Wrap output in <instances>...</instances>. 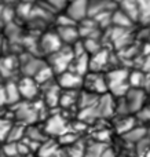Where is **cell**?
<instances>
[{
	"label": "cell",
	"mask_w": 150,
	"mask_h": 157,
	"mask_svg": "<svg viewBox=\"0 0 150 157\" xmlns=\"http://www.w3.org/2000/svg\"><path fill=\"white\" fill-rule=\"evenodd\" d=\"M105 76L107 81V92L112 94L113 97H124L131 88L128 81L129 72L127 69H110L107 73H105Z\"/></svg>",
	"instance_id": "cell-1"
},
{
	"label": "cell",
	"mask_w": 150,
	"mask_h": 157,
	"mask_svg": "<svg viewBox=\"0 0 150 157\" xmlns=\"http://www.w3.org/2000/svg\"><path fill=\"white\" fill-rule=\"evenodd\" d=\"M73 59H74V54L72 47L62 46L58 51L52 52L51 55L47 57V65L54 71L55 75H59L70 68Z\"/></svg>",
	"instance_id": "cell-2"
},
{
	"label": "cell",
	"mask_w": 150,
	"mask_h": 157,
	"mask_svg": "<svg viewBox=\"0 0 150 157\" xmlns=\"http://www.w3.org/2000/svg\"><path fill=\"white\" fill-rule=\"evenodd\" d=\"M14 116H15L18 124L28 127V125L36 124L40 120V112H39V109H36L35 105L29 103L28 101H21L17 103Z\"/></svg>",
	"instance_id": "cell-3"
},
{
	"label": "cell",
	"mask_w": 150,
	"mask_h": 157,
	"mask_svg": "<svg viewBox=\"0 0 150 157\" xmlns=\"http://www.w3.org/2000/svg\"><path fill=\"white\" fill-rule=\"evenodd\" d=\"M46 65H47V61H43L41 58L36 57L32 52L25 54L22 57L19 55V59H18L19 71H22V75L28 77H35Z\"/></svg>",
	"instance_id": "cell-4"
},
{
	"label": "cell",
	"mask_w": 150,
	"mask_h": 157,
	"mask_svg": "<svg viewBox=\"0 0 150 157\" xmlns=\"http://www.w3.org/2000/svg\"><path fill=\"white\" fill-rule=\"evenodd\" d=\"M84 90L96 95H103L107 92V81L106 76L102 72H88L83 78Z\"/></svg>",
	"instance_id": "cell-5"
},
{
	"label": "cell",
	"mask_w": 150,
	"mask_h": 157,
	"mask_svg": "<svg viewBox=\"0 0 150 157\" xmlns=\"http://www.w3.org/2000/svg\"><path fill=\"white\" fill-rule=\"evenodd\" d=\"M124 102L127 105V109H128V113H139L143 108H145L146 103V92L143 88H131L128 90L126 95L123 97Z\"/></svg>",
	"instance_id": "cell-6"
},
{
	"label": "cell",
	"mask_w": 150,
	"mask_h": 157,
	"mask_svg": "<svg viewBox=\"0 0 150 157\" xmlns=\"http://www.w3.org/2000/svg\"><path fill=\"white\" fill-rule=\"evenodd\" d=\"M17 84H18L19 94H21V99H25L28 102H32L33 99H36L41 91L39 83L33 77L22 76V78Z\"/></svg>",
	"instance_id": "cell-7"
},
{
	"label": "cell",
	"mask_w": 150,
	"mask_h": 157,
	"mask_svg": "<svg viewBox=\"0 0 150 157\" xmlns=\"http://www.w3.org/2000/svg\"><path fill=\"white\" fill-rule=\"evenodd\" d=\"M62 41H61L59 36L57 32H46L41 35L40 40H39V51L44 55H51L52 52L58 51L62 47Z\"/></svg>",
	"instance_id": "cell-8"
},
{
	"label": "cell",
	"mask_w": 150,
	"mask_h": 157,
	"mask_svg": "<svg viewBox=\"0 0 150 157\" xmlns=\"http://www.w3.org/2000/svg\"><path fill=\"white\" fill-rule=\"evenodd\" d=\"M44 131L48 136H55L59 138L63 134L68 132V125H66L65 117H62L61 114H52L50 119H47L46 124H44Z\"/></svg>",
	"instance_id": "cell-9"
},
{
	"label": "cell",
	"mask_w": 150,
	"mask_h": 157,
	"mask_svg": "<svg viewBox=\"0 0 150 157\" xmlns=\"http://www.w3.org/2000/svg\"><path fill=\"white\" fill-rule=\"evenodd\" d=\"M83 78L84 76H80L79 73L68 69L58 75L57 83L62 90H79L83 87Z\"/></svg>",
	"instance_id": "cell-10"
},
{
	"label": "cell",
	"mask_w": 150,
	"mask_h": 157,
	"mask_svg": "<svg viewBox=\"0 0 150 157\" xmlns=\"http://www.w3.org/2000/svg\"><path fill=\"white\" fill-rule=\"evenodd\" d=\"M43 92V102L46 103L47 108H55L59 105V98L62 94V88L58 86L57 81L52 80L51 83L40 87Z\"/></svg>",
	"instance_id": "cell-11"
},
{
	"label": "cell",
	"mask_w": 150,
	"mask_h": 157,
	"mask_svg": "<svg viewBox=\"0 0 150 157\" xmlns=\"http://www.w3.org/2000/svg\"><path fill=\"white\" fill-rule=\"evenodd\" d=\"M88 4H90V0H73V2H69L65 13L73 21L81 22L88 17Z\"/></svg>",
	"instance_id": "cell-12"
},
{
	"label": "cell",
	"mask_w": 150,
	"mask_h": 157,
	"mask_svg": "<svg viewBox=\"0 0 150 157\" xmlns=\"http://www.w3.org/2000/svg\"><path fill=\"white\" fill-rule=\"evenodd\" d=\"M57 35L59 36L62 44L66 46H73L76 41H79L80 39V32L77 25H70V26H58L57 28Z\"/></svg>",
	"instance_id": "cell-13"
},
{
	"label": "cell",
	"mask_w": 150,
	"mask_h": 157,
	"mask_svg": "<svg viewBox=\"0 0 150 157\" xmlns=\"http://www.w3.org/2000/svg\"><path fill=\"white\" fill-rule=\"evenodd\" d=\"M109 63V51L102 48L99 52L90 55V72H101Z\"/></svg>",
	"instance_id": "cell-14"
},
{
	"label": "cell",
	"mask_w": 150,
	"mask_h": 157,
	"mask_svg": "<svg viewBox=\"0 0 150 157\" xmlns=\"http://www.w3.org/2000/svg\"><path fill=\"white\" fill-rule=\"evenodd\" d=\"M61 149V145L57 139H52V138H48L46 142L39 146L37 149V156L39 157H54L59 152Z\"/></svg>",
	"instance_id": "cell-15"
},
{
	"label": "cell",
	"mask_w": 150,
	"mask_h": 157,
	"mask_svg": "<svg viewBox=\"0 0 150 157\" xmlns=\"http://www.w3.org/2000/svg\"><path fill=\"white\" fill-rule=\"evenodd\" d=\"M70 71L79 73L80 76H85L90 72V55L88 54H83L80 57H74L73 62L70 65Z\"/></svg>",
	"instance_id": "cell-16"
},
{
	"label": "cell",
	"mask_w": 150,
	"mask_h": 157,
	"mask_svg": "<svg viewBox=\"0 0 150 157\" xmlns=\"http://www.w3.org/2000/svg\"><path fill=\"white\" fill-rule=\"evenodd\" d=\"M79 90H62L59 98V106L63 109H70L77 105Z\"/></svg>",
	"instance_id": "cell-17"
},
{
	"label": "cell",
	"mask_w": 150,
	"mask_h": 157,
	"mask_svg": "<svg viewBox=\"0 0 150 157\" xmlns=\"http://www.w3.org/2000/svg\"><path fill=\"white\" fill-rule=\"evenodd\" d=\"M146 136H148V127H139V125H135L128 132L123 134V139L128 144H138Z\"/></svg>",
	"instance_id": "cell-18"
},
{
	"label": "cell",
	"mask_w": 150,
	"mask_h": 157,
	"mask_svg": "<svg viewBox=\"0 0 150 157\" xmlns=\"http://www.w3.org/2000/svg\"><path fill=\"white\" fill-rule=\"evenodd\" d=\"M120 10L124 11L134 22L139 19V2L138 0H121Z\"/></svg>",
	"instance_id": "cell-19"
},
{
	"label": "cell",
	"mask_w": 150,
	"mask_h": 157,
	"mask_svg": "<svg viewBox=\"0 0 150 157\" xmlns=\"http://www.w3.org/2000/svg\"><path fill=\"white\" fill-rule=\"evenodd\" d=\"M112 24L116 28H123V29H129L134 25V21L127 15L124 11L116 10L112 13Z\"/></svg>",
	"instance_id": "cell-20"
},
{
	"label": "cell",
	"mask_w": 150,
	"mask_h": 157,
	"mask_svg": "<svg viewBox=\"0 0 150 157\" xmlns=\"http://www.w3.org/2000/svg\"><path fill=\"white\" fill-rule=\"evenodd\" d=\"M4 88H6V99H7V103L17 105L18 102H21V94H19V90H18V84L15 81H13V80L7 81Z\"/></svg>",
	"instance_id": "cell-21"
},
{
	"label": "cell",
	"mask_w": 150,
	"mask_h": 157,
	"mask_svg": "<svg viewBox=\"0 0 150 157\" xmlns=\"http://www.w3.org/2000/svg\"><path fill=\"white\" fill-rule=\"evenodd\" d=\"M106 144L99 141H92L85 144V153L84 157H102L105 149H106Z\"/></svg>",
	"instance_id": "cell-22"
},
{
	"label": "cell",
	"mask_w": 150,
	"mask_h": 157,
	"mask_svg": "<svg viewBox=\"0 0 150 157\" xmlns=\"http://www.w3.org/2000/svg\"><path fill=\"white\" fill-rule=\"evenodd\" d=\"M137 119H134V117H129V116H121L120 117V121L116 124V130H117L118 134H126L128 132L131 128H134L135 125H137Z\"/></svg>",
	"instance_id": "cell-23"
},
{
	"label": "cell",
	"mask_w": 150,
	"mask_h": 157,
	"mask_svg": "<svg viewBox=\"0 0 150 157\" xmlns=\"http://www.w3.org/2000/svg\"><path fill=\"white\" fill-rule=\"evenodd\" d=\"M25 130H26L25 125L18 124V123H17V124H13L6 142H21V139L25 138Z\"/></svg>",
	"instance_id": "cell-24"
},
{
	"label": "cell",
	"mask_w": 150,
	"mask_h": 157,
	"mask_svg": "<svg viewBox=\"0 0 150 157\" xmlns=\"http://www.w3.org/2000/svg\"><path fill=\"white\" fill-rule=\"evenodd\" d=\"M146 80H148V78H146V75L143 73V72H141V71L129 72V76H128L129 87H134V88H143Z\"/></svg>",
	"instance_id": "cell-25"
},
{
	"label": "cell",
	"mask_w": 150,
	"mask_h": 157,
	"mask_svg": "<svg viewBox=\"0 0 150 157\" xmlns=\"http://www.w3.org/2000/svg\"><path fill=\"white\" fill-rule=\"evenodd\" d=\"M66 152H68L69 157H84V153H85V144L79 139L76 144L70 145V146L65 147Z\"/></svg>",
	"instance_id": "cell-26"
},
{
	"label": "cell",
	"mask_w": 150,
	"mask_h": 157,
	"mask_svg": "<svg viewBox=\"0 0 150 157\" xmlns=\"http://www.w3.org/2000/svg\"><path fill=\"white\" fill-rule=\"evenodd\" d=\"M0 153L6 157H22L21 153H19L18 142H6L4 146L0 150Z\"/></svg>",
	"instance_id": "cell-27"
},
{
	"label": "cell",
	"mask_w": 150,
	"mask_h": 157,
	"mask_svg": "<svg viewBox=\"0 0 150 157\" xmlns=\"http://www.w3.org/2000/svg\"><path fill=\"white\" fill-rule=\"evenodd\" d=\"M83 43H84L85 52L88 55H94L102 50V44L98 39H83Z\"/></svg>",
	"instance_id": "cell-28"
},
{
	"label": "cell",
	"mask_w": 150,
	"mask_h": 157,
	"mask_svg": "<svg viewBox=\"0 0 150 157\" xmlns=\"http://www.w3.org/2000/svg\"><path fill=\"white\" fill-rule=\"evenodd\" d=\"M46 3L50 6V8L54 13H62L68 7L69 0H46Z\"/></svg>",
	"instance_id": "cell-29"
},
{
	"label": "cell",
	"mask_w": 150,
	"mask_h": 157,
	"mask_svg": "<svg viewBox=\"0 0 150 157\" xmlns=\"http://www.w3.org/2000/svg\"><path fill=\"white\" fill-rule=\"evenodd\" d=\"M139 2V19H150V0H138Z\"/></svg>",
	"instance_id": "cell-30"
},
{
	"label": "cell",
	"mask_w": 150,
	"mask_h": 157,
	"mask_svg": "<svg viewBox=\"0 0 150 157\" xmlns=\"http://www.w3.org/2000/svg\"><path fill=\"white\" fill-rule=\"evenodd\" d=\"M11 127H13V123L10 120L0 119V142L7 141V136H8Z\"/></svg>",
	"instance_id": "cell-31"
},
{
	"label": "cell",
	"mask_w": 150,
	"mask_h": 157,
	"mask_svg": "<svg viewBox=\"0 0 150 157\" xmlns=\"http://www.w3.org/2000/svg\"><path fill=\"white\" fill-rule=\"evenodd\" d=\"M57 25L58 26H70V25H77V22L73 21V19L65 13V14H59V15L57 17Z\"/></svg>",
	"instance_id": "cell-32"
},
{
	"label": "cell",
	"mask_w": 150,
	"mask_h": 157,
	"mask_svg": "<svg viewBox=\"0 0 150 157\" xmlns=\"http://www.w3.org/2000/svg\"><path fill=\"white\" fill-rule=\"evenodd\" d=\"M137 120H142V121L150 124V105L145 106L139 113H137Z\"/></svg>",
	"instance_id": "cell-33"
},
{
	"label": "cell",
	"mask_w": 150,
	"mask_h": 157,
	"mask_svg": "<svg viewBox=\"0 0 150 157\" xmlns=\"http://www.w3.org/2000/svg\"><path fill=\"white\" fill-rule=\"evenodd\" d=\"M7 103V99H6V88L3 84H0V106Z\"/></svg>",
	"instance_id": "cell-34"
},
{
	"label": "cell",
	"mask_w": 150,
	"mask_h": 157,
	"mask_svg": "<svg viewBox=\"0 0 150 157\" xmlns=\"http://www.w3.org/2000/svg\"><path fill=\"white\" fill-rule=\"evenodd\" d=\"M102 157H116V153L113 152L110 147H106L103 152V155H102Z\"/></svg>",
	"instance_id": "cell-35"
},
{
	"label": "cell",
	"mask_w": 150,
	"mask_h": 157,
	"mask_svg": "<svg viewBox=\"0 0 150 157\" xmlns=\"http://www.w3.org/2000/svg\"><path fill=\"white\" fill-rule=\"evenodd\" d=\"M54 157H69V155H68V152H66V149H62V147H61L59 152H58Z\"/></svg>",
	"instance_id": "cell-36"
},
{
	"label": "cell",
	"mask_w": 150,
	"mask_h": 157,
	"mask_svg": "<svg viewBox=\"0 0 150 157\" xmlns=\"http://www.w3.org/2000/svg\"><path fill=\"white\" fill-rule=\"evenodd\" d=\"M3 46H4V41H3V37L0 36V54H2V51H3Z\"/></svg>",
	"instance_id": "cell-37"
},
{
	"label": "cell",
	"mask_w": 150,
	"mask_h": 157,
	"mask_svg": "<svg viewBox=\"0 0 150 157\" xmlns=\"http://www.w3.org/2000/svg\"><path fill=\"white\" fill-rule=\"evenodd\" d=\"M19 2H25V3H29V4H35L37 0H19Z\"/></svg>",
	"instance_id": "cell-38"
},
{
	"label": "cell",
	"mask_w": 150,
	"mask_h": 157,
	"mask_svg": "<svg viewBox=\"0 0 150 157\" xmlns=\"http://www.w3.org/2000/svg\"><path fill=\"white\" fill-rule=\"evenodd\" d=\"M148 138L150 139V125H149V127H148Z\"/></svg>",
	"instance_id": "cell-39"
},
{
	"label": "cell",
	"mask_w": 150,
	"mask_h": 157,
	"mask_svg": "<svg viewBox=\"0 0 150 157\" xmlns=\"http://www.w3.org/2000/svg\"><path fill=\"white\" fill-rule=\"evenodd\" d=\"M7 3H14V2H18V0H6Z\"/></svg>",
	"instance_id": "cell-40"
},
{
	"label": "cell",
	"mask_w": 150,
	"mask_h": 157,
	"mask_svg": "<svg viewBox=\"0 0 150 157\" xmlns=\"http://www.w3.org/2000/svg\"><path fill=\"white\" fill-rule=\"evenodd\" d=\"M0 157H6V156H3V155H2V153H0Z\"/></svg>",
	"instance_id": "cell-41"
},
{
	"label": "cell",
	"mask_w": 150,
	"mask_h": 157,
	"mask_svg": "<svg viewBox=\"0 0 150 157\" xmlns=\"http://www.w3.org/2000/svg\"><path fill=\"white\" fill-rule=\"evenodd\" d=\"M69 2H73V0H69Z\"/></svg>",
	"instance_id": "cell-42"
}]
</instances>
